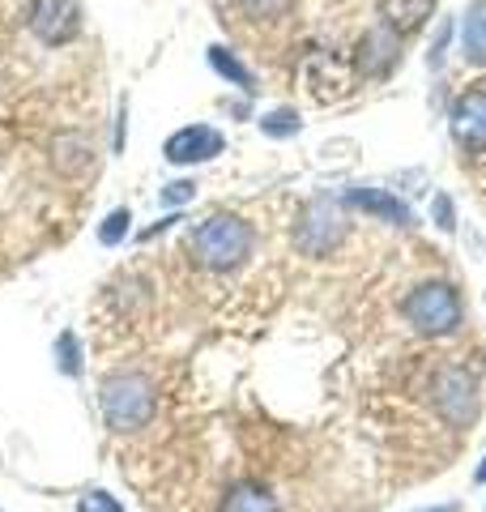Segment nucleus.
<instances>
[{
    "label": "nucleus",
    "mask_w": 486,
    "mask_h": 512,
    "mask_svg": "<svg viewBox=\"0 0 486 512\" xmlns=\"http://www.w3.org/2000/svg\"><path fill=\"white\" fill-rule=\"evenodd\" d=\"M188 248L197 256V265H205V269H235L248 261V252H252V227L235 214H214L192 231Z\"/></svg>",
    "instance_id": "f257e3e1"
},
{
    "label": "nucleus",
    "mask_w": 486,
    "mask_h": 512,
    "mask_svg": "<svg viewBox=\"0 0 486 512\" xmlns=\"http://www.w3.org/2000/svg\"><path fill=\"white\" fill-rule=\"evenodd\" d=\"M405 320L427 333V338H448L461 329V295L448 282H423L418 291L405 295Z\"/></svg>",
    "instance_id": "f03ea898"
},
{
    "label": "nucleus",
    "mask_w": 486,
    "mask_h": 512,
    "mask_svg": "<svg viewBox=\"0 0 486 512\" xmlns=\"http://www.w3.org/2000/svg\"><path fill=\"white\" fill-rule=\"evenodd\" d=\"M103 414L111 431H141L154 414V384L137 372L111 376L103 384Z\"/></svg>",
    "instance_id": "7ed1b4c3"
},
{
    "label": "nucleus",
    "mask_w": 486,
    "mask_h": 512,
    "mask_svg": "<svg viewBox=\"0 0 486 512\" xmlns=\"http://www.w3.org/2000/svg\"><path fill=\"white\" fill-rule=\"evenodd\" d=\"M30 30L47 47L73 43L81 30V0H35L30 5Z\"/></svg>",
    "instance_id": "20e7f679"
},
{
    "label": "nucleus",
    "mask_w": 486,
    "mask_h": 512,
    "mask_svg": "<svg viewBox=\"0 0 486 512\" xmlns=\"http://www.w3.org/2000/svg\"><path fill=\"white\" fill-rule=\"evenodd\" d=\"M435 410L444 414L448 423H469L478 414V393H474V376L465 367H444L435 376Z\"/></svg>",
    "instance_id": "39448f33"
},
{
    "label": "nucleus",
    "mask_w": 486,
    "mask_h": 512,
    "mask_svg": "<svg viewBox=\"0 0 486 512\" xmlns=\"http://www.w3.org/2000/svg\"><path fill=\"white\" fill-rule=\"evenodd\" d=\"M452 137L469 154L486 150V90H469L452 103Z\"/></svg>",
    "instance_id": "423d86ee"
},
{
    "label": "nucleus",
    "mask_w": 486,
    "mask_h": 512,
    "mask_svg": "<svg viewBox=\"0 0 486 512\" xmlns=\"http://www.w3.org/2000/svg\"><path fill=\"white\" fill-rule=\"evenodd\" d=\"M222 133L218 128H209V124H188V128H180L171 141H167V163H209V158H218L222 154Z\"/></svg>",
    "instance_id": "0eeeda50"
},
{
    "label": "nucleus",
    "mask_w": 486,
    "mask_h": 512,
    "mask_svg": "<svg viewBox=\"0 0 486 512\" xmlns=\"http://www.w3.org/2000/svg\"><path fill=\"white\" fill-rule=\"evenodd\" d=\"M295 239H299V248H303V252H312V256L329 252V248L337 244V239H342V227H337L333 205H329V201L307 205V214H303V222H299Z\"/></svg>",
    "instance_id": "6e6552de"
},
{
    "label": "nucleus",
    "mask_w": 486,
    "mask_h": 512,
    "mask_svg": "<svg viewBox=\"0 0 486 512\" xmlns=\"http://www.w3.org/2000/svg\"><path fill=\"white\" fill-rule=\"evenodd\" d=\"M346 205L350 210L371 214L376 222H388V227H405V222H410V205H405L401 197H393V192H384V188H350Z\"/></svg>",
    "instance_id": "1a4fd4ad"
},
{
    "label": "nucleus",
    "mask_w": 486,
    "mask_h": 512,
    "mask_svg": "<svg viewBox=\"0 0 486 512\" xmlns=\"http://www.w3.org/2000/svg\"><path fill=\"white\" fill-rule=\"evenodd\" d=\"M397 43H401L397 30H388V26L371 30V35L363 39V47H359L363 73H367V77H384L388 69H393V60H397Z\"/></svg>",
    "instance_id": "9d476101"
},
{
    "label": "nucleus",
    "mask_w": 486,
    "mask_h": 512,
    "mask_svg": "<svg viewBox=\"0 0 486 512\" xmlns=\"http://www.w3.org/2000/svg\"><path fill=\"white\" fill-rule=\"evenodd\" d=\"M384 26L397 30V35H414L431 13H435V0H384Z\"/></svg>",
    "instance_id": "9b49d317"
},
{
    "label": "nucleus",
    "mask_w": 486,
    "mask_h": 512,
    "mask_svg": "<svg viewBox=\"0 0 486 512\" xmlns=\"http://www.w3.org/2000/svg\"><path fill=\"white\" fill-rule=\"evenodd\" d=\"M461 47L469 64H486V0H474L465 9V26H461Z\"/></svg>",
    "instance_id": "f8f14e48"
},
{
    "label": "nucleus",
    "mask_w": 486,
    "mask_h": 512,
    "mask_svg": "<svg viewBox=\"0 0 486 512\" xmlns=\"http://www.w3.org/2000/svg\"><path fill=\"white\" fill-rule=\"evenodd\" d=\"M222 512H278V500L265 487H231V495L222 500Z\"/></svg>",
    "instance_id": "ddd939ff"
},
{
    "label": "nucleus",
    "mask_w": 486,
    "mask_h": 512,
    "mask_svg": "<svg viewBox=\"0 0 486 512\" xmlns=\"http://www.w3.org/2000/svg\"><path fill=\"white\" fill-rule=\"evenodd\" d=\"M209 64H214L218 77H226V82H231V86L248 90V94L256 90V86H252V73L243 69V60L231 52V47H209Z\"/></svg>",
    "instance_id": "4468645a"
},
{
    "label": "nucleus",
    "mask_w": 486,
    "mask_h": 512,
    "mask_svg": "<svg viewBox=\"0 0 486 512\" xmlns=\"http://www.w3.org/2000/svg\"><path fill=\"white\" fill-rule=\"evenodd\" d=\"M261 128L269 137H295L299 133V116L290 107H278V111H269V116L261 120Z\"/></svg>",
    "instance_id": "2eb2a0df"
},
{
    "label": "nucleus",
    "mask_w": 486,
    "mask_h": 512,
    "mask_svg": "<svg viewBox=\"0 0 486 512\" xmlns=\"http://www.w3.org/2000/svg\"><path fill=\"white\" fill-rule=\"evenodd\" d=\"M290 5V0H235V9L243 13V18H278V13Z\"/></svg>",
    "instance_id": "dca6fc26"
},
{
    "label": "nucleus",
    "mask_w": 486,
    "mask_h": 512,
    "mask_svg": "<svg viewBox=\"0 0 486 512\" xmlns=\"http://www.w3.org/2000/svg\"><path fill=\"white\" fill-rule=\"evenodd\" d=\"M56 355H60V372L64 376H77L81 372V363H77V338H73V333H60Z\"/></svg>",
    "instance_id": "f3484780"
},
{
    "label": "nucleus",
    "mask_w": 486,
    "mask_h": 512,
    "mask_svg": "<svg viewBox=\"0 0 486 512\" xmlns=\"http://www.w3.org/2000/svg\"><path fill=\"white\" fill-rule=\"evenodd\" d=\"M77 512H124V508L116 504V495H107V491H86V495H81V504H77Z\"/></svg>",
    "instance_id": "a211bd4d"
},
{
    "label": "nucleus",
    "mask_w": 486,
    "mask_h": 512,
    "mask_svg": "<svg viewBox=\"0 0 486 512\" xmlns=\"http://www.w3.org/2000/svg\"><path fill=\"white\" fill-rule=\"evenodd\" d=\"M124 235H128V210H116V214H107L103 231H99V239H103V244H120Z\"/></svg>",
    "instance_id": "6ab92c4d"
},
{
    "label": "nucleus",
    "mask_w": 486,
    "mask_h": 512,
    "mask_svg": "<svg viewBox=\"0 0 486 512\" xmlns=\"http://www.w3.org/2000/svg\"><path fill=\"white\" fill-rule=\"evenodd\" d=\"M431 214H435V222H440V231H457V214H452V201L444 197H435V205H431Z\"/></svg>",
    "instance_id": "aec40b11"
},
{
    "label": "nucleus",
    "mask_w": 486,
    "mask_h": 512,
    "mask_svg": "<svg viewBox=\"0 0 486 512\" xmlns=\"http://www.w3.org/2000/svg\"><path fill=\"white\" fill-rule=\"evenodd\" d=\"M192 192H197V184L180 180V184H167V192H162V201H167V205H180V201H192Z\"/></svg>",
    "instance_id": "412c9836"
},
{
    "label": "nucleus",
    "mask_w": 486,
    "mask_h": 512,
    "mask_svg": "<svg viewBox=\"0 0 486 512\" xmlns=\"http://www.w3.org/2000/svg\"><path fill=\"white\" fill-rule=\"evenodd\" d=\"M427 512H457V504H440V508H427Z\"/></svg>",
    "instance_id": "4be33fe9"
},
{
    "label": "nucleus",
    "mask_w": 486,
    "mask_h": 512,
    "mask_svg": "<svg viewBox=\"0 0 486 512\" xmlns=\"http://www.w3.org/2000/svg\"><path fill=\"white\" fill-rule=\"evenodd\" d=\"M478 478H482V483H486V461H482V466H478Z\"/></svg>",
    "instance_id": "5701e85b"
}]
</instances>
